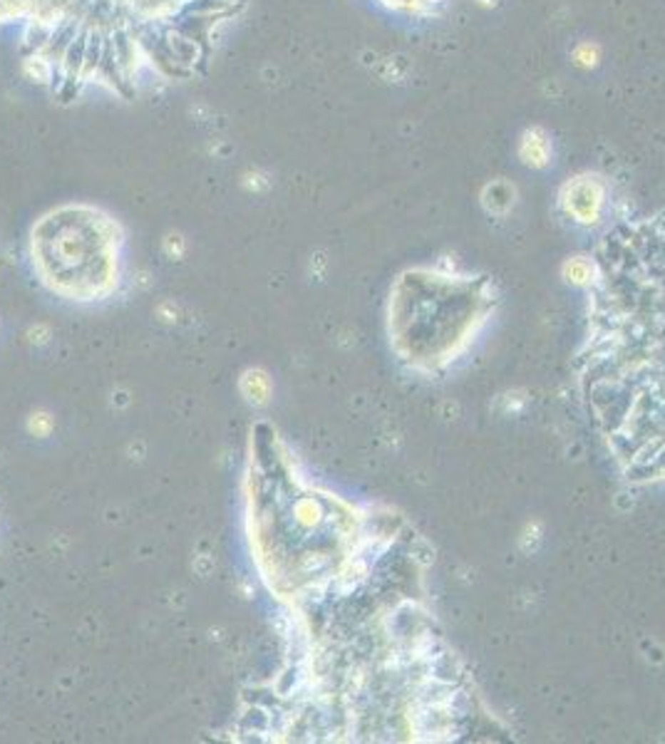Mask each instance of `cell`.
Listing matches in <instances>:
<instances>
[{"instance_id": "7a4b0ae2", "label": "cell", "mask_w": 665, "mask_h": 744, "mask_svg": "<svg viewBox=\"0 0 665 744\" xmlns=\"http://www.w3.org/2000/svg\"><path fill=\"white\" fill-rule=\"evenodd\" d=\"M124 231L100 206L62 204L33 223L28 253L45 285L75 300H95L117 285Z\"/></svg>"}, {"instance_id": "6da1fadb", "label": "cell", "mask_w": 665, "mask_h": 744, "mask_svg": "<svg viewBox=\"0 0 665 744\" xmlns=\"http://www.w3.org/2000/svg\"><path fill=\"white\" fill-rule=\"evenodd\" d=\"M251 0H0L20 70L62 105L204 77Z\"/></svg>"}]
</instances>
